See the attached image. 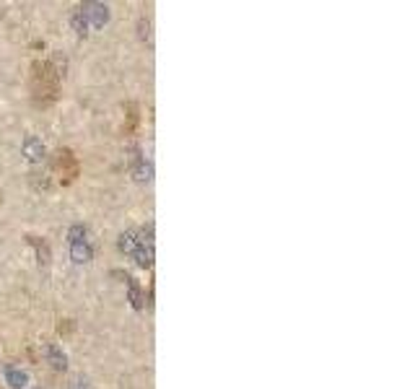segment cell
<instances>
[{"mask_svg": "<svg viewBox=\"0 0 415 389\" xmlns=\"http://www.w3.org/2000/svg\"><path fill=\"white\" fill-rule=\"evenodd\" d=\"M29 244L37 252V259H39V268H50V247L47 241H42L39 237H29Z\"/></svg>", "mask_w": 415, "mask_h": 389, "instance_id": "ba28073f", "label": "cell"}, {"mask_svg": "<svg viewBox=\"0 0 415 389\" xmlns=\"http://www.w3.org/2000/svg\"><path fill=\"white\" fill-rule=\"evenodd\" d=\"M81 11H84L86 21L94 23L96 29H102V26L109 21V6L107 3H84V6H81Z\"/></svg>", "mask_w": 415, "mask_h": 389, "instance_id": "277c9868", "label": "cell"}, {"mask_svg": "<svg viewBox=\"0 0 415 389\" xmlns=\"http://www.w3.org/2000/svg\"><path fill=\"white\" fill-rule=\"evenodd\" d=\"M55 169L60 172L63 184H70L81 174V163H78V159L73 156L70 148H60V151L55 153Z\"/></svg>", "mask_w": 415, "mask_h": 389, "instance_id": "3957f363", "label": "cell"}, {"mask_svg": "<svg viewBox=\"0 0 415 389\" xmlns=\"http://www.w3.org/2000/svg\"><path fill=\"white\" fill-rule=\"evenodd\" d=\"M32 184L37 190H50V179H47V174H32Z\"/></svg>", "mask_w": 415, "mask_h": 389, "instance_id": "5bb4252c", "label": "cell"}, {"mask_svg": "<svg viewBox=\"0 0 415 389\" xmlns=\"http://www.w3.org/2000/svg\"><path fill=\"white\" fill-rule=\"evenodd\" d=\"M6 381L11 384L13 389H26L29 387V374L23 371V368H16V366H6Z\"/></svg>", "mask_w": 415, "mask_h": 389, "instance_id": "52a82bcc", "label": "cell"}, {"mask_svg": "<svg viewBox=\"0 0 415 389\" xmlns=\"http://www.w3.org/2000/svg\"><path fill=\"white\" fill-rule=\"evenodd\" d=\"M125 278H128L130 301H133V306H135V309H143V296H140V288H138V283H135V278H133V275H125Z\"/></svg>", "mask_w": 415, "mask_h": 389, "instance_id": "7c38bea8", "label": "cell"}, {"mask_svg": "<svg viewBox=\"0 0 415 389\" xmlns=\"http://www.w3.org/2000/svg\"><path fill=\"white\" fill-rule=\"evenodd\" d=\"M70 26H73V32L78 34V37H88V21H86L81 6H78L73 13H70Z\"/></svg>", "mask_w": 415, "mask_h": 389, "instance_id": "8fae6325", "label": "cell"}, {"mask_svg": "<svg viewBox=\"0 0 415 389\" xmlns=\"http://www.w3.org/2000/svg\"><path fill=\"white\" fill-rule=\"evenodd\" d=\"M29 86H32V97L37 107H50L55 99H57V88H60V76L52 70L50 63L37 60L32 65V78H29Z\"/></svg>", "mask_w": 415, "mask_h": 389, "instance_id": "6da1fadb", "label": "cell"}, {"mask_svg": "<svg viewBox=\"0 0 415 389\" xmlns=\"http://www.w3.org/2000/svg\"><path fill=\"white\" fill-rule=\"evenodd\" d=\"M21 151L23 156L29 159L32 163H42L44 156H47V148H44V143L39 138H34V135H26L21 143Z\"/></svg>", "mask_w": 415, "mask_h": 389, "instance_id": "8992f818", "label": "cell"}, {"mask_svg": "<svg viewBox=\"0 0 415 389\" xmlns=\"http://www.w3.org/2000/svg\"><path fill=\"white\" fill-rule=\"evenodd\" d=\"M119 252L122 255H135V249H138V231H125V234H119Z\"/></svg>", "mask_w": 415, "mask_h": 389, "instance_id": "9c48e42d", "label": "cell"}, {"mask_svg": "<svg viewBox=\"0 0 415 389\" xmlns=\"http://www.w3.org/2000/svg\"><path fill=\"white\" fill-rule=\"evenodd\" d=\"M133 174H135V179H138L140 184L151 182V177H153V166H151V161H146V156L133 163Z\"/></svg>", "mask_w": 415, "mask_h": 389, "instance_id": "30bf717a", "label": "cell"}, {"mask_svg": "<svg viewBox=\"0 0 415 389\" xmlns=\"http://www.w3.org/2000/svg\"><path fill=\"white\" fill-rule=\"evenodd\" d=\"M138 32H140V39L143 42H153V34H151V19H146V16H140L138 19Z\"/></svg>", "mask_w": 415, "mask_h": 389, "instance_id": "4fadbf2b", "label": "cell"}, {"mask_svg": "<svg viewBox=\"0 0 415 389\" xmlns=\"http://www.w3.org/2000/svg\"><path fill=\"white\" fill-rule=\"evenodd\" d=\"M128 119H130L128 132H135V125H138V107L135 104H128Z\"/></svg>", "mask_w": 415, "mask_h": 389, "instance_id": "9a60e30c", "label": "cell"}, {"mask_svg": "<svg viewBox=\"0 0 415 389\" xmlns=\"http://www.w3.org/2000/svg\"><path fill=\"white\" fill-rule=\"evenodd\" d=\"M70 389H88V387H86V381H73V387Z\"/></svg>", "mask_w": 415, "mask_h": 389, "instance_id": "2e32d148", "label": "cell"}, {"mask_svg": "<svg viewBox=\"0 0 415 389\" xmlns=\"http://www.w3.org/2000/svg\"><path fill=\"white\" fill-rule=\"evenodd\" d=\"M68 244H70V257L75 265H88L94 257V244H91V231L84 223H73L68 231Z\"/></svg>", "mask_w": 415, "mask_h": 389, "instance_id": "7a4b0ae2", "label": "cell"}, {"mask_svg": "<svg viewBox=\"0 0 415 389\" xmlns=\"http://www.w3.org/2000/svg\"><path fill=\"white\" fill-rule=\"evenodd\" d=\"M42 358L55 368V371H65L68 368V356H65V350L60 346H55V343H42Z\"/></svg>", "mask_w": 415, "mask_h": 389, "instance_id": "5b68a950", "label": "cell"}]
</instances>
